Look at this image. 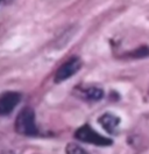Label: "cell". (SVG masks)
<instances>
[{"mask_svg":"<svg viewBox=\"0 0 149 154\" xmlns=\"http://www.w3.org/2000/svg\"><path fill=\"white\" fill-rule=\"evenodd\" d=\"M15 131L19 134L26 137H35L38 134V128L35 122V112L32 107H23L15 119Z\"/></svg>","mask_w":149,"mask_h":154,"instance_id":"obj_1","label":"cell"},{"mask_svg":"<svg viewBox=\"0 0 149 154\" xmlns=\"http://www.w3.org/2000/svg\"><path fill=\"white\" fill-rule=\"evenodd\" d=\"M74 138L78 139L79 141L96 145V146H100V147L111 146V145L113 144V140H112V139L99 134L98 132H96L92 127L90 125H87V124L81 126V127L74 132Z\"/></svg>","mask_w":149,"mask_h":154,"instance_id":"obj_2","label":"cell"},{"mask_svg":"<svg viewBox=\"0 0 149 154\" xmlns=\"http://www.w3.org/2000/svg\"><path fill=\"white\" fill-rule=\"evenodd\" d=\"M82 68V61L79 57H71L70 60H68L66 62H64L61 67L57 69L55 74V83H62L66 81L68 78L72 77L74 75H76L79 69Z\"/></svg>","mask_w":149,"mask_h":154,"instance_id":"obj_3","label":"cell"},{"mask_svg":"<svg viewBox=\"0 0 149 154\" xmlns=\"http://www.w3.org/2000/svg\"><path fill=\"white\" fill-rule=\"evenodd\" d=\"M22 95L18 91H5L0 94V116H8L19 105Z\"/></svg>","mask_w":149,"mask_h":154,"instance_id":"obj_4","label":"cell"},{"mask_svg":"<svg viewBox=\"0 0 149 154\" xmlns=\"http://www.w3.org/2000/svg\"><path fill=\"white\" fill-rule=\"evenodd\" d=\"M98 123L100 124V126L106 132L113 134V133L117 132V128L120 124V118L117 117L115 115H113V113H104L102 116L99 117Z\"/></svg>","mask_w":149,"mask_h":154,"instance_id":"obj_5","label":"cell"},{"mask_svg":"<svg viewBox=\"0 0 149 154\" xmlns=\"http://www.w3.org/2000/svg\"><path fill=\"white\" fill-rule=\"evenodd\" d=\"M84 95L89 100H93V102H98L104 97V90L100 88L97 87H90L84 90Z\"/></svg>","mask_w":149,"mask_h":154,"instance_id":"obj_6","label":"cell"},{"mask_svg":"<svg viewBox=\"0 0 149 154\" xmlns=\"http://www.w3.org/2000/svg\"><path fill=\"white\" fill-rule=\"evenodd\" d=\"M128 57L132 58H143V57H148L149 56V47L147 46H141L140 48L135 49L130 53H127Z\"/></svg>","mask_w":149,"mask_h":154,"instance_id":"obj_7","label":"cell"},{"mask_svg":"<svg viewBox=\"0 0 149 154\" xmlns=\"http://www.w3.org/2000/svg\"><path fill=\"white\" fill-rule=\"evenodd\" d=\"M65 153L66 154H89L83 147L74 143H69L65 147Z\"/></svg>","mask_w":149,"mask_h":154,"instance_id":"obj_8","label":"cell"},{"mask_svg":"<svg viewBox=\"0 0 149 154\" xmlns=\"http://www.w3.org/2000/svg\"><path fill=\"white\" fill-rule=\"evenodd\" d=\"M1 154H14V152H12V151H5V152H2Z\"/></svg>","mask_w":149,"mask_h":154,"instance_id":"obj_9","label":"cell"},{"mask_svg":"<svg viewBox=\"0 0 149 154\" xmlns=\"http://www.w3.org/2000/svg\"><path fill=\"white\" fill-rule=\"evenodd\" d=\"M0 1H1V0H0Z\"/></svg>","mask_w":149,"mask_h":154,"instance_id":"obj_10","label":"cell"}]
</instances>
